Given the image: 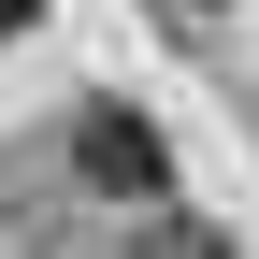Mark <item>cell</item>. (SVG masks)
Segmentation results:
<instances>
[{
	"label": "cell",
	"instance_id": "cell-4",
	"mask_svg": "<svg viewBox=\"0 0 259 259\" xmlns=\"http://www.w3.org/2000/svg\"><path fill=\"white\" fill-rule=\"evenodd\" d=\"M173 259H216V245H173Z\"/></svg>",
	"mask_w": 259,
	"mask_h": 259
},
{
	"label": "cell",
	"instance_id": "cell-3",
	"mask_svg": "<svg viewBox=\"0 0 259 259\" xmlns=\"http://www.w3.org/2000/svg\"><path fill=\"white\" fill-rule=\"evenodd\" d=\"M173 15H216V0H173Z\"/></svg>",
	"mask_w": 259,
	"mask_h": 259
},
{
	"label": "cell",
	"instance_id": "cell-1",
	"mask_svg": "<svg viewBox=\"0 0 259 259\" xmlns=\"http://www.w3.org/2000/svg\"><path fill=\"white\" fill-rule=\"evenodd\" d=\"M72 173L101 187V202H158V187H173V158H158L144 115H87V130H72Z\"/></svg>",
	"mask_w": 259,
	"mask_h": 259
},
{
	"label": "cell",
	"instance_id": "cell-2",
	"mask_svg": "<svg viewBox=\"0 0 259 259\" xmlns=\"http://www.w3.org/2000/svg\"><path fill=\"white\" fill-rule=\"evenodd\" d=\"M29 15H44V0H0V44H15V29H29Z\"/></svg>",
	"mask_w": 259,
	"mask_h": 259
}]
</instances>
